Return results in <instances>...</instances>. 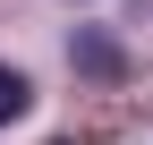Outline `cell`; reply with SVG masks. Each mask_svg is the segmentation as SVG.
Here are the masks:
<instances>
[{
	"label": "cell",
	"mask_w": 153,
	"mask_h": 145,
	"mask_svg": "<svg viewBox=\"0 0 153 145\" xmlns=\"http://www.w3.org/2000/svg\"><path fill=\"white\" fill-rule=\"evenodd\" d=\"M68 68L94 77V85H128V43L102 34V26H76V34H68Z\"/></svg>",
	"instance_id": "cell-1"
},
{
	"label": "cell",
	"mask_w": 153,
	"mask_h": 145,
	"mask_svg": "<svg viewBox=\"0 0 153 145\" xmlns=\"http://www.w3.org/2000/svg\"><path fill=\"white\" fill-rule=\"evenodd\" d=\"M26 111H34V85H26V68H9V60H0V128H17Z\"/></svg>",
	"instance_id": "cell-2"
}]
</instances>
